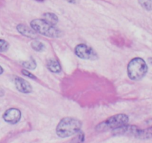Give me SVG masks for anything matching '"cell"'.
<instances>
[{"label":"cell","mask_w":152,"mask_h":143,"mask_svg":"<svg viewBox=\"0 0 152 143\" xmlns=\"http://www.w3.org/2000/svg\"><path fill=\"white\" fill-rule=\"evenodd\" d=\"M82 127V122L79 119L72 117L62 119L56 128V133L61 138H67L75 135L80 132Z\"/></svg>","instance_id":"6da1fadb"},{"label":"cell","mask_w":152,"mask_h":143,"mask_svg":"<svg viewBox=\"0 0 152 143\" xmlns=\"http://www.w3.org/2000/svg\"><path fill=\"white\" fill-rule=\"evenodd\" d=\"M31 26L36 33L48 37L57 38L62 35L60 30L46 22L44 19H34L31 21Z\"/></svg>","instance_id":"7a4b0ae2"},{"label":"cell","mask_w":152,"mask_h":143,"mask_svg":"<svg viewBox=\"0 0 152 143\" xmlns=\"http://www.w3.org/2000/svg\"><path fill=\"white\" fill-rule=\"evenodd\" d=\"M128 75L134 80H140L146 74L148 66L142 58L136 57L132 59L128 65Z\"/></svg>","instance_id":"3957f363"},{"label":"cell","mask_w":152,"mask_h":143,"mask_svg":"<svg viewBox=\"0 0 152 143\" xmlns=\"http://www.w3.org/2000/svg\"><path fill=\"white\" fill-rule=\"evenodd\" d=\"M129 118L126 114H117L108 118L104 122L98 124L96 127V130L98 132H103L108 130H114L123 125H127Z\"/></svg>","instance_id":"277c9868"},{"label":"cell","mask_w":152,"mask_h":143,"mask_svg":"<svg viewBox=\"0 0 152 143\" xmlns=\"http://www.w3.org/2000/svg\"><path fill=\"white\" fill-rule=\"evenodd\" d=\"M141 129L135 125H126L118 128L113 130V135L114 136H133L139 138Z\"/></svg>","instance_id":"5b68a950"},{"label":"cell","mask_w":152,"mask_h":143,"mask_svg":"<svg viewBox=\"0 0 152 143\" xmlns=\"http://www.w3.org/2000/svg\"><path fill=\"white\" fill-rule=\"evenodd\" d=\"M77 57L84 60H96L97 58L96 53L91 47L86 44H80L74 49Z\"/></svg>","instance_id":"8992f818"},{"label":"cell","mask_w":152,"mask_h":143,"mask_svg":"<svg viewBox=\"0 0 152 143\" xmlns=\"http://www.w3.org/2000/svg\"><path fill=\"white\" fill-rule=\"evenodd\" d=\"M21 116H22V113L19 109L10 108L4 112L2 118L7 123L16 124L21 119Z\"/></svg>","instance_id":"52a82bcc"},{"label":"cell","mask_w":152,"mask_h":143,"mask_svg":"<svg viewBox=\"0 0 152 143\" xmlns=\"http://www.w3.org/2000/svg\"><path fill=\"white\" fill-rule=\"evenodd\" d=\"M14 83L16 89L22 93H31L32 92V86L25 79L19 77H14Z\"/></svg>","instance_id":"ba28073f"},{"label":"cell","mask_w":152,"mask_h":143,"mask_svg":"<svg viewBox=\"0 0 152 143\" xmlns=\"http://www.w3.org/2000/svg\"><path fill=\"white\" fill-rule=\"evenodd\" d=\"M17 31L20 33L22 35L25 36V37H29V38L35 39L37 37V34L32 28H30L27 25H23V24H19L16 27Z\"/></svg>","instance_id":"9c48e42d"},{"label":"cell","mask_w":152,"mask_h":143,"mask_svg":"<svg viewBox=\"0 0 152 143\" xmlns=\"http://www.w3.org/2000/svg\"><path fill=\"white\" fill-rule=\"evenodd\" d=\"M47 67L50 72L53 73H59L62 70L59 63L54 59H50L48 61Z\"/></svg>","instance_id":"30bf717a"},{"label":"cell","mask_w":152,"mask_h":143,"mask_svg":"<svg viewBox=\"0 0 152 143\" xmlns=\"http://www.w3.org/2000/svg\"><path fill=\"white\" fill-rule=\"evenodd\" d=\"M43 16L45 17L44 20L48 24H50V25H55L58 22V17L54 13H45Z\"/></svg>","instance_id":"8fae6325"},{"label":"cell","mask_w":152,"mask_h":143,"mask_svg":"<svg viewBox=\"0 0 152 143\" xmlns=\"http://www.w3.org/2000/svg\"><path fill=\"white\" fill-rule=\"evenodd\" d=\"M31 47L37 52H42L45 49V45L42 42L37 41V40H34L31 43Z\"/></svg>","instance_id":"7c38bea8"},{"label":"cell","mask_w":152,"mask_h":143,"mask_svg":"<svg viewBox=\"0 0 152 143\" xmlns=\"http://www.w3.org/2000/svg\"><path fill=\"white\" fill-rule=\"evenodd\" d=\"M22 65L28 69H34L37 67V63H36L34 59L31 58V60L28 61H25V62L22 63Z\"/></svg>","instance_id":"4fadbf2b"},{"label":"cell","mask_w":152,"mask_h":143,"mask_svg":"<svg viewBox=\"0 0 152 143\" xmlns=\"http://www.w3.org/2000/svg\"><path fill=\"white\" fill-rule=\"evenodd\" d=\"M139 3L145 10L148 11L151 10V0H139Z\"/></svg>","instance_id":"5bb4252c"},{"label":"cell","mask_w":152,"mask_h":143,"mask_svg":"<svg viewBox=\"0 0 152 143\" xmlns=\"http://www.w3.org/2000/svg\"><path fill=\"white\" fill-rule=\"evenodd\" d=\"M9 44L5 40L0 39V52H4L8 49Z\"/></svg>","instance_id":"9a60e30c"},{"label":"cell","mask_w":152,"mask_h":143,"mask_svg":"<svg viewBox=\"0 0 152 143\" xmlns=\"http://www.w3.org/2000/svg\"><path fill=\"white\" fill-rule=\"evenodd\" d=\"M83 140H84V134L83 133H80L75 139H74L71 143H83Z\"/></svg>","instance_id":"2e32d148"},{"label":"cell","mask_w":152,"mask_h":143,"mask_svg":"<svg viewBox=\"0 0 152 143\" xmlns=\"http://www.w3.org/2000/svg\"><path fill=\"white\" fill-rule=\"evenodd\" d=\"M22 73L24 74L25 76H27L28 77H30V78H32V79H36V76L34 75L32 73H31L30 72L27 71V70H22Z\"/></svg>","instance_id":"e0dca14e"},{"label":"cell","mask_w":152,"mask_h":143,"mask_svg":"<svg viewBox=\"0 0 152 143\" xmlns=\"http://www.w3.org/2000/svg\"><path fill=\"white\" fill-rule=\"evenodd\" d=\"M66 1H68V2H71V3H77L78 0H66Z\"/></svg>","instance_id":"ac0fdd59"},{"label":"cell","mask_w":152,"mask_h":143,"mask_svg":"<svg viewBox=\"0 0 152 143\" xmlns=\"http://www.w3.org/2000/svg\"><path fill=\"white\" fill-rule=\"evenodd\" d=\"M3 72H4V70H3V68L1 66H0V74H2Z\"/></svg>","instance_id":"d6986e66"},{"label":"cell","mask_w":152,"mask_h":143,"mask_svg":"<svg viewBox=\"0 0 152 143\" xmlns=\"http://www.w3.org/2000/svg\"><path fill=\"white\" fill-rule=\"evenodd\" d=\"M3 94H4V92H3V91L1 90V89H0V96L3 95Z\"/></svg>","instance_id":"ffe728a7"},{"label":"cell","mask_w":152,"mask_h":143,"mask_svg":"<svg viewBox=\"0 0 152 143\" xmlns=\"http://www.w3.org/2000/svg\"><path fill=\"white\" fill-rule=\"evenodd\" d=\"M36 1H44V0H36Z\"/></svg>","instance_id":"44dd1931"}]
</instances>
